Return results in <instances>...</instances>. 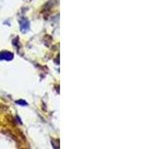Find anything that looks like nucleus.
Listing matches in <instances>:
<instances>
[{"mask_svg":"<svg viewBox=\"0 0 160 149\" xmlns=\"http://www.w3.org/2000/svg\"><path fill=\"white\" fill-rule=\"evenodd\" d=\"M13 58V54L9 53V52H1L0 53V60H12Z\"/></svg>","mask_w":160,"mask_h":149,"instance_id":"obj_1","label":"nucleus"},{"mask_svg":"<svg viewBox=\"0 0 160 149\" xmlns=\"http://www.w3.org/2000/svg\"><path fill=\"white\" fill-rule=\"evenodd\" d=\"M28 28H29V22H28V20L25 19V24L23 23V21H22V23H21V30L23 31V32H25V31L28 30Z\"/></svg>","mask_w":160,"mask_h":149,"instance_id":"obj_2","label":"nucleus"},{"mask_svg":"<svg viewBox=\"0 0 160 149\" xmlns=\"http://www.w3.org/2000/svg\"><path fill=\"white\" fill-rule=\"evenodd\" d=\"M17 103H22V105H26V103H25V101H23V100H19V101H17Z\"/></svg>","mask_w":160,"mask_h":149,"instance_id":"obj_3","label":"nucleus"}]
</instances>
